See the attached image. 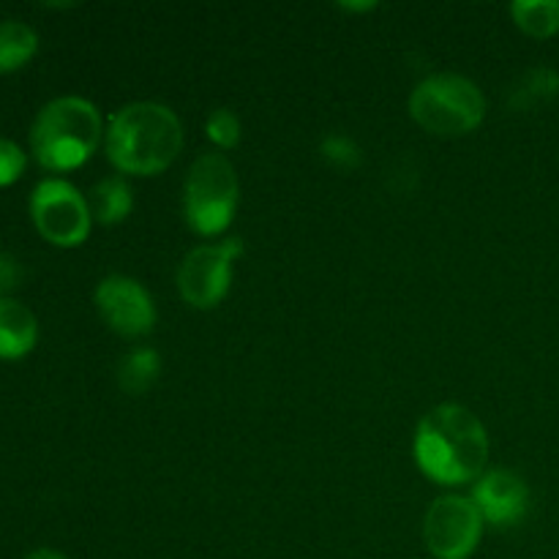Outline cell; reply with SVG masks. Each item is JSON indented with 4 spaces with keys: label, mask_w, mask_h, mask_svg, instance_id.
Masks as SVG:
<instances>
[{
    "label": "cell",
    "mask_w": 559,
    "mask_h": 559,
    "mask_svg": "<svg viewBox=\"0 0 559 559\" xmlns=\"http://www.w3.org/2000/svg\"><path fill=\"white\" fill-rule=\"evenodd\" d=\"M243 257V240L227 238L222 243L197 246L178 267L180 298L194 309H216L233 287V262Z\"/></svg>",
    "instance_id": "obj_7"
},
{
    "label": "cell",
    "mask_w": 559,
    "mask_h": 559,
    "mask_svg": "<svg viewBox=\"0 0 559 559\" xmlns=\"http://www.w3.org/2000/svg\"><path fill=\"white\" fill-rule=\"evenodd\" d=\"M36 342V314L16 298H0V360L25 358Z\"/></svg>",
    "instance_id": "obj_11"
},
{
    "label": "cell",
    "mask_w": 559,
    "mask_h": 559,
    "mask_svg": "<svg viewBox=\"0 0 559 559\" xmlns=\"http://www.w3.org/2000/svg\"><path fill=\"white\" fill-rule=\"evenodd\" d=\"M115 377H118L120 391L129 393V396H142V393L151 391L158 382V377H162V355L153 347L131 349V353H126L123 358L118 360Z\"/></svg>",
    "instance_id": "obj_14"
},
{
    "label": "cell",
    "mask_w": 559,
    "mask_h": 559,
    "mask_svg": "<svg viewBox=\"0 0 559 559\" xmlns=\"http://www.w3.org/2000/svg\"><path fill=\"white\" fill-rule=\"evenodd\" d=\"M413 456L420 473L435 484L464 486L486 473L489 431L473 409L440 404L420 418Z\"/></svg>",
    "instance_id": "obj_1"
},
{
    "label": "cell",
    "mask_w": 559,
    "mask_h": 559,
    "mask_svg": "<svg viewBox=\"0 0 559 559\" xmlns=\"http://www.w3.org/2000/svg\"><path fill=\"white\" fill-rule=\"evenodd\" d=\"M38 52V33L20 20H0V74L20 71Z\"/></svg>",
    "instance_id": "obj_15"
},
{
    "label": "cell",
    "mask_w": 559,
    "mask_h": 559,
    "mask_svg": "<svg viewBox=\"0 0 559 559\" xmlns=\"http://www.w3.org/2000/svg\"><path fill=\"white\" fill-rule=\"evenodd\" d=\"M27 167V153L16 145L14 140L0 136V189L3 186L16 183L25 175Z\"/></svg>",
    "instance_id": "obj_19"
},
{
    "label": "cell",
    "mask_w": 559,
    "mask_h": 559,
    "mask_svg": "<svg viewBox=\"0 0 559 559\" xmlns=\"http://www.w3.org/2000/svg\"><path fill=\"white\" fill-rule=\"evenodd\" d=\"M484 91L469 76L431 74L409 93V118L437 136H462L486 118Z\"/></svg>",
    "instance_id": "obj_4"
},
{
    "label": "cell",
    "mask_w": 559,
    "mask_h": 559,
    "mask_svg": "<svg viewBox=\"0 0 559 559\" xmlns=\"http://www.w3.org/2000/svg\"><path fill=\"white\" fill-rule=\"evenodd\" d=\"M104 147L118 173L136 178L158 175L183 151V123L167 104H126L109 118Z\"/></svg>",
    "instance_id": "obj_2"
},
{
    "label": "cell",
    "mask_w": 559,
    "mask_h": 559,
    "mask_svg": "<svg viewBox=\"0 0 559 559\" xmlns=\"http://www.w3.org/2000/svg\"><path fill=\"white\" fill-rule=\"evenodd\" d=\"M104 134L96 104L82 96H60L38 109L31 126V151L49 173H71L96 153Z\"/></svg>",
    "instance_id": "obj_3"
},
{
    "label": "cell",
    "mask_w": 559,
    "mask_h": 559,
    "mask_svg": "<svg viewBox=\"0 0 559 559\" xmlns=\"http://www.w3.org/2000/svg\"><path fill=\"white\" fill-rule=\"evenodd\" d=\"M342 11H374L377 3H338Z\"/></svg>",
    "instance_id": "obj_22"
},
{
    "label": "cell",
    "mask_w": 559,
    "mask_h": 559,
    "mask_svg": "<svg viewBox=\"0 0 559 559\" xmlns=\"http://www.w3.org/2000/svg\"><path fill=\"white\" fill-rule=\"evenodd\" d=\"M484 527L473 497L445 495L431 502L424 516L426 549L437 559H467L478 549Z\"/></svg>",
    "instance_id": "obj_8"
},
{
    "label": "cell",
    "mask_w": 559,
    "mask_h": 559,
    "mask_svg": "<svg viewBox=\"0 0 559 559\" xmlns=\"http://www.w3.org/2000/svg\"><path fill=\"white\" fill-rule=\"evenodd\" d=\"M31 218L38 235L60 249L82 246L93 227L91 205L82 191L60 178H47L33 189Z\"/></svg>",
    "instance_id": "obj_6"
},
{
    "label": "cell",
    "mask_w": 559,
    "mask_h": 559,
    "mask_svg": "<svg viewBox=\"0 0 559 559\" xmlns=\"http://www.w3.org/2000/svg\"><path fill=\"white\" fill-rule=\"evenodd\" d=\"M93 300H96L102 320L118 336L140 338L156 328V304H153L151 293L136 278L120 276V273L102 278Z\"/></svg>",
    "instance_id": "obj_9"
},
{
    "label": "cell",
    "mask_w": 559,
    "mask_h": 559,
    "mask_svg": "<svg viewBox=\"0 0 559 559\" xmlns=\"http://www.w3.org/2000/svg\"><path fill=\"white\" fill-rule=\"evenodd\" d=\"M20 284H22V265L16 262V257L0 251V298H9Z\"/></svg>",
    "instance_id": "obj_20"
},
{
    "label": "cell",
    "mask_w": 559,
    "mask_h": 559,
    "mask_svg": "<svg viewBox=\"0 0 559 559\" xmlns=\"http://www.w3.org/2000/svg\"><path fill=\"white\" fill-rule=\"evenodd\" d=\"M87 205H91L93 222L98 224H120L134 207V191H131L129 180L120 178V175H112V178L98 180L91 189V197H87Z\"/></svg>",
    "instance_id": "obj_13"
},
{
    "label": "cell",
    "mask_w": 559,
    "mask_h": 559,
    "mask_svg": "<svg viewBox=\"0 0 559 559\" xmlns=\"http://www.w3.org/2000/svg\"><path fill=\"white\" fill-rule=\"evenodd\" d=\"M240 183L233 162L224 153H202L189 167L183 183L186 224L202 238L222 235L238 211Z\"/></svg>",
    "instance_id": "obj_5"
},
{
    "label": "cell",
    "mask_w": 559,
    "mask_h": 559,
    "mask_svg": "<svg viewBox=\"0 0 559 559\" xmlns=\"http://www.w3.org/2000/svg\"><path fill=\"white\" fill-rule=\"evenodd\" d=\"M511 16L519 31L533 38H551L559 33V0H516Z\"/></svg>",
    "instance_id": "obj_16"
},
{
    "label": "cell",
    "mask_w": 559,
    "mask_h": 559,
    "mask_svg": "<svg viewBox=\"0 0 559 559\" xmlns=\"http://www.w3.org/2000/svg\"><path fill=\"white\" fill-rule=\"evenodd\" d=\"M473 502L491 527H513L530 511V486L513 469H489L473 489Z\"/></svg>",
    "instance_id": "obj_10"
},
{
    "label": "cell",
    "mask_w": 559,
    "mask_h": 559,
    "mask_svg": "<svg viewBox=\"0 0 559 559\" xmlns=\"http://www.w3.org/2000/svg\"><path fill=\"white\" fill-rule=\"evenodd\" d=\"M25 559H69V557H63L60 551H55V549H36L33 555H27Z\"/></svg>",
    "instance_id": "obj_21"
},
{
    "label": "cell",
    "mask_w": 559,
    "mask_h": 559,
    "mask_svg": "<svg viewBox=\"0 0 559 559\" xmlns=\"http://www.w3.org/2000/svg\"><path fill=\"white\" fill-rule=\"evenodd\" d=\"M205 134L218 151H233L240 142V120L233 109H213L205 120Z\"/></svg>",
    "instance_id": "obj_18"
},
{
    "label": "cell",
    "mask_w": 559,
    "mask_h": 559,
    "mask_svg": "<svg viewBox=\"0 0 559 559\" xmlns=\"http://www.w3.org/2000/svg\"><path fill=\"white\" fill-rule=\"evenodd\" d=\"M559 96V71L549 66H535L527 74L519 76L508 91V109L511 112H533Z\"/></svg>",
    "instance_id": "obj_12"
},
{
    "label": "cell",
    "mask_w": 559,
    "mask_h": 559,
    "mask_svg": "<svg viewBox=\"0 0 559 559\" xmlns=\"http://www.w3.org/2000/svg\"><path fill=\"white\" fill-rule=\"evenodd\" d=\"M320 153L331 167L336 169H358L364 164V151H360L358 142L347 134H328L325 140L320 142Z\"/></svg>",
    "instance_id": "obj_17"
}]
</instances>
